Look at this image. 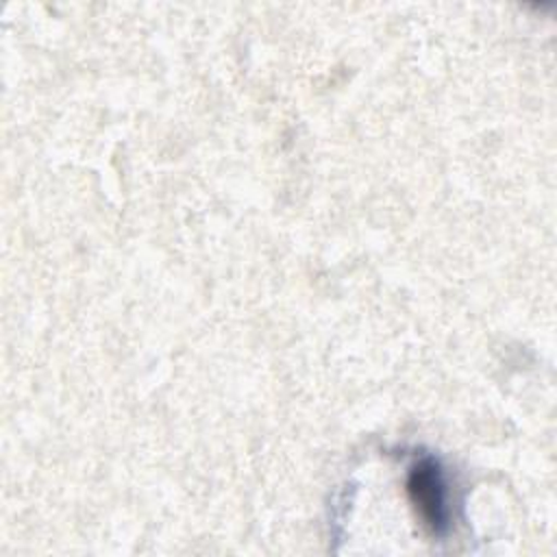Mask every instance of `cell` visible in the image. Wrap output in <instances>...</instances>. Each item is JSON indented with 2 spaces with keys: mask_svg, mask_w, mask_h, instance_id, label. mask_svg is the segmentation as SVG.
Masks as SVG:
<instances>
[{
  "mask_svg": "<svg viewBox=\"0 0 557 557\" xmlns=\"http://www.w3.org/2000/svg\"><path fill=\"white\" fill-rule=\"evenodd\" d=\"M407 490L433 531H442L446 527V492L440 468L433 461L418 463L409 472Z\"/></svg>",
  "mask_w": 557,
  "mask_h": 557,
  "instance_id": "1",
  "label": "cell"
}]
</instances>
